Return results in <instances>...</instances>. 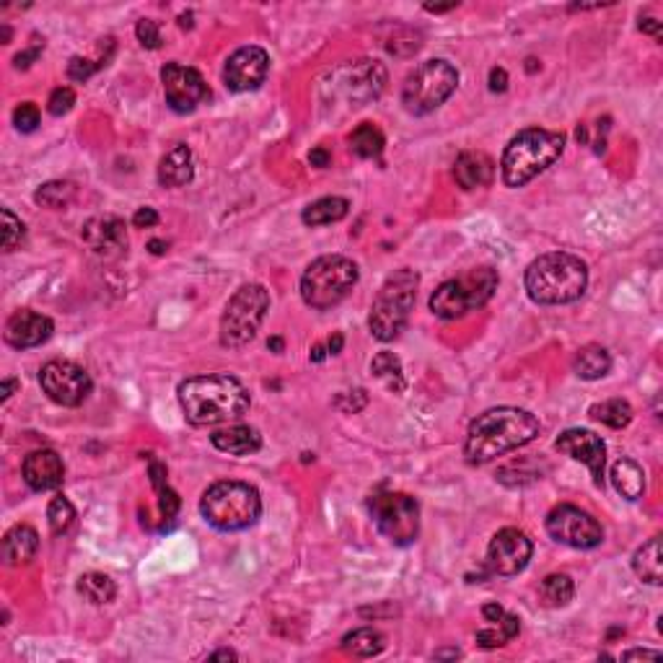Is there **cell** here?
I'll list each match as a JSON object with an SVG mask.
<instances>
[{
  "mask_svg": "<svg viewBox=\"0 0 663 663\" xmlns=\"http://www.w3.org/2000/svg\"><path fill=\"white\" fill-rule=\"evenodd\" d=\"M508 88V73L503 67H493L490 70V91L493 94H503Z\"/></svg>",
  "mask_w": 663,
  "mask_h": 663,
  "instance_id": "7dc6e473",
  "label": "cell"
},
{
  "mask_svg": "<svg viewBox=\"0 0 663 663\" xmlns=\"http://www.w3.org/2000/svg\"><path fill=\"white\" fill-rule=\"evenodd\" d=\"M417 288H420V275L410 267H402L383 280L368 316V327L376 340L392 342L404 332L417 301Z\"/></svg>",
  "mask_w": 663,
  "mask_h": 663,
  "instance_id": "8992f818",
  "label": "cell"
},
{
  "mask_svg": "<svg viewBox=\"0 0 663 663\" xmlns=\"http://www.w3.org/2000/svg\"><path fill=\"white\" fill-rule=\"evenodd\" d=\"M36 55H39V45H34L32 50H26V52H21V55H16L14 66H16V67H29V66H32V60H36Z\"/></svg>",
  "mask_w": 663,
  "mask_h": 663,
  "instance_id": "816d5d0a",
  "label": "cell"
},
{
  "mask_svg": "<svg viewBox=\"0 0 663 663\" xmlns=\"http://www.w3.org/2000/svg\"><path fill=\"white\" fill-rule=\"evenodd\" d=\"M386 648V638L373 627H361V630L348 632L342 638V650L355 656V658H373Z\"/></svg>",
  "mask_w": 663,
  "mask_h": 663,
  "instance_id": "f546056e",
  "label": "cell"
},
{
  "mask_svg": "<svg viewBox=\"0 0 663 663\" xmlns=\"http://www.w3.org/2000/svg\"><path fill=\"white\" fill-rule=\"evenodd\" d=\"M83 241L101 260H119L128 254L130 239L125 220L117 216H97L83 226Z\"/></svg>",
  "mask_w": 663,
  "mask_h": 663,
  "instance_id": "d6986e66",
  "label": "cell"
},
{
  "mask_svg": "<svg viewBox=\"0 0 663 663\" xmlns=\"http://www.w3.org/2000/svg\"><path fill=\"white\" fill-rule=\"evenodd\" d=\"M161 83H164L166 104L177 115H189L199 104L210 99V88L199 76V70L182 63H166L161 67Z\"/></svg>",
  "mask_w": 663,
  "mask_h": 663,
  "instance_id": "9a60e30c",
  "label": "cell"
},
{
  "mask_svg": "<svg viewBox=\"0 0 663 663\" xmlns=\"http://www.w3.org/2000/svg\"><path fill=\"white\" fill-rule=\"evenodd\" d=\"M521 632V619L514 617V614H503V619L490 625L487 630L477 632V646L484 648V650H493V648L505 646L508 640H514L515 635Z\"/></svg>",
  "mask_w": 663,
  "mask_h": 663,
  "instance_id": "d6a6232c",
  "label": "cell"
},
{
  "mask_svg": "<svg viewBox=\"0 0 663 663\" xmlns=\"http://www.w3.org/2000/svg\"><path fill=\"white\" fill-rule=\"evenodd\" d=\"M73 199H76V184L63 182V179L42 184V187L34 192V202L42 205V208H50V210H63V208H67Z\"/></svg>",
  "mask_w": 663,
  "mask_h": 663,
  "instance_id": "d590c367",
  "label": "cell"
},
{
  "mask_svg": "<svg viewBox=\"0 0 663 663\" xmlns=\"http://www.w3.org/2000/svg\"><path fill=\"white\" fill-rule=\"evenodd\" d=\"M371 373L376 376V379H382L392 392H404V373H402V361H399L394 352H389V350H383L379 352L373 361H371Z\"/></svg>",
  "mask_w": 663,
  "mask_h": 663,
  "instance_id": "8d00e7d4",
  "label": "cell"
},
{
  "mask_svg": "<svg viewBox=\"0 0 663 663\" xmlns=\"http://www.w3.org/2000/svg\"><path fill=\"white\" fill-rule=\"evenodd\" d=\"M179 404L192 425H220L229 420H239L251 407V394L244 383L231 373L213 376H192L179 383Z\"/></svg>",
  "mask_w": 663,
  "mask_h": 663,
  "instance_id": "7a4b0ae2",
  "label": "cell"
},
{
  "mask_svg": "<svg viewBox=\"0 0 663 663\" xmlns=\"http://www.w3.org/2000/svg\"><path fill=\"white\" fill-rule=\"evenodd\" d=\"M555 448L560 454H567L570 459L583 462L591 469V477L597 487H604V466H607V444L601 441V435L586 428H567L560 433V438L555 441Z\"/></svg>",
  "mask_w": 663,
  "mask_h": 663,
  "instance_id": "ac0fdd59",
  "label": "cell"
},
{
  "mask_svg": "<svg viewBox=\"0 0 663 663\" xmlns=\"http://www.w3.org/2000/svg\"><path fill=\"white\" fill-rule=\"evenodd\" d=\"M270 70V55L257 45L249 47H239L231 57L226 60L223 67V83L233 94H244V91H254L260 88L267 78Z\"/></svg>",
  "mask_w": 663,
  "mask_h": 663,
  "instance_id": "e0dca14e",
  "label": "cell"
},
{
  "mask_svg": "<svg viewBox=\"0 0 663 663\" xmlns=\"http://www.w3.org/2000/svg\"><path fill=\"white\" fill-rule=\"evenodd\" d=\"M632 570L635 576L650 583V586H658L663 580V565H661V536H653L648 539L643 547L635 552L632 557Z\"/></svg>",
  "mask_w": 663,
  "mask_h": 663,
  "instance_id": "83f0119b",
  "label": "cell"
},
{
  "mask_svg": "<svg viewBox=\"0 0 663 663\" xmlns=\"http://www.w3.org/2000/svg\"><path fill=\"white\" fill-rule=\"evenodd\" d=\"M565 150V135L542 130V128H526L503 150L500 174L505 187H524L542 171H547Z\"/></svg>",
  "mask_w": 663,
  "mask_h": 663,
  "instance_id": "277c9868",
  "label": "cell"
},
{
  "mask_svg": "<svg viewBox=\"0 0 663 663\" xmlns=\"http://www.w3.org/2000/svg\"><path fill=\"white\" fill-rule=\"evenodd\" d=\"M547 534L565 547L594 549L604 542V529L588 511H580L578 505H555L547 514Z\"/></svg>",
  "mask_w": 663,
  "mask_h": 663,
  "instance_id": "4fadbf2b",
  "label": "cell"
},
{
  "mask_svg": "<svg viewBox=\"0 0 663 663\" xmlns=\"http://www.w3.org/2000/svg\"><path fill=\"white\" fill-rule=\"evenodd\" d=\"M148 249H150V254H156V257H158V254H164L166 249H168V244L161 241V239H153V241L148 244Z\"/></svg>",
  "mask_w": 663,
  "mask_h": 663,
  "instance_id": "680465c9",
  "label": "cell"
},
{
  "mask_svg": "<svg viewBox=\"0 0 663 663\" xmlns=\"http://www.w3.org/2000/svg\"><path fill=\"white\" fill-rule=\"evenodd\" d=\"M73 518H76V508L66 495H55L50 500V508H47V521H50L52 534H66L73 526Z\"/></svg>",
  "mask_w": 663,
  "mask_h": 663,
  "instance_id": "74e56055",
  "label": "cell"
},
{
  "mask_svg": "<svg viewBox=\"0 0 663 663\" xmlns=\"http://www.w3.org/2000/svg\"><path fill=\"white\" fill-rule=\"evenodd\" d=\"M503 614H505V609L500 607V604H484L482 607V617H484V622H490V625H495V622H500L503 619Z\"/></svg>",
  "mask_w": 663,
  "mask_h": 663,
  "instance_id": "681fc988",
  "label": "cell"
},
{
  "mask_svg": "<svg viewBox=\"0 0 663 663\" xmlns=\"http://www.w3.org/2000/svg\"><path fill=\"white\" fill-rule=\"evenodd\" d=\"M78 594L88 598L91 604H112L117 598L115 580L104 573H86L78 578Z\"/></svg>",
  "mask_w": 663,
  "mask_h": 663,
  "instance_id": "836d02e7",
  "label": "cell"
},
{
  "mask_svg": "<svg viewBox=\"0 0 663 663\" xmlns=\"http://www.w3.org/2000/svg\"><path fill=\"white\" fill-rule=\"evenodd\" d=\"M24 239V223L11 208H3V251H14Z\"/></svg>",
  "mask_w": 663,
  "mask_h": 663,
  "instance_id": "ab89813d",
  "label": "cell"
},
{
  "mask_svg": "<svg viewBox=\"0 0 663 663\" xmlns=\"http://www.w3.org/2000/svg\"><path fill=\"white\" fill-rule=\"evenodd\" d=\"M365 404H368V394H365V389L342 392V394H337V399H334V407L345 414H358L361 410H363Z\"/></svg>",
  "mask_w": 663,
  "mask_h": 663,
  "instance_id": "7bdbcfd3",
  "label": "cell"
},
{
  "mask_svg": "<svg viewBox=\"0 0 663 663\" xmlns=\"http://www.w3.org/2000/svg\"><path fill=\"white\" fill-rule=\"evenodd\" d=\"M526 293L539 306H563L578 301L588 288V267L567 251H549L536 257L524 275Z\"/></svg>",
  "mask_w": 663,
  "mask_h": 663,
  "instance_id": "3957f363",
  "label": "cell"
},
{
  "mask_svg": "<svg viewBox=\"0 0 663 663\" xmlns=\"http://www.w3.org/2000/svg\"><path fill=\"white\" fill-rule=\"evenodd\" d=\"M539 594H542V601L547 607L557 609V607H565V604L573 601V597H576V583H573L570 576H565V573H552V576L542 580Z\"/></svg>",
  "mask_w": 663,
  "mask_h": 663,
  "instance_id": "e575fe53",
  "label": "cell"
},
{
  "mask_svg": "<svg viewBox=\"0 0 663 663\" xmlns=\"http://www.w3.org/2000/svg\"><path fill=\"white\" fill-rule=\"evenodd\" d=\"M531 539L524 531L514 529H500L490 539V547H487V570L493 576H503V578H511L518 576L521 570H526V565L531 560Z\"/></svg>",
  "mask_w": 663,
  "mask_h": 663,
  "instance_id": "2e32d148",
  "label": "cell"
},
{
  "mask_svg": "<svg viewBox=\"0 0 663 663\" xmlns=\"http://www.w3.org/2000/svg\"><path fill=\"white\" fill-rule=\"evenodd\" d=\"M73 104H76V91L70 86H57L47 99V109H50V115L63 117L73 109Z\"/></svg>",
  "mask_w": 663,
  "mask_h": 663,
  "instance_id": "b9f144b4",
  "label": "cell"
},
{
  "mask_svg": "<svg viewBox=\"0 0 663 663\" xmlns=\"http://www.w3.org/2000/svg\"><path fill=\"white\" fill-rule=\"evenodd\" d=\"M107 63H109V57H101V60H91V57H81V55L78 57H70V63H67V78L78 83L88 81Z\"/></svg>",
  "mask_w": 663,
  "mask_h": 663,
  "instance_id": "f35d334b",
  "label": "cell"
},
{
  "mask_svg": "<svg viewBox=\"0 0 663 663\" xmlns=\"http://www.w3.org/2000/svg\"><path fill=\"white\" fill-rule=\"evenodd\" d=\"M36 549H39V534L26 524H18L14 529L5 531V536H3V560H5V565L18 567V565L32 563Z\"/></svg>",
  "mask_w": 663,
  "mask_h": 663,
  "instance_id": "d4e9b609",
  "label": "cell"
},
{
  "mask_svg": "<svg viewBox=\"0 0 663 663\" xmlns=\"http://www.w3.org/2000/svg\"><path fill=\"white\" fill-rule=\"evenodd\" d=\"M350 150L358 158H379L383 150V133L373 122L358 125L352 130V135H350Z\"/></svg>",
  "mask_w": 663,
  "mask_h": 663,
  "instance_id": "1f68e13d",
  "label": "cell"
},
{
  "mask_svg": "<svg viewBox=\"0 0 663 663\" xmlns=\"http://www.w3.org/2000/svg\"><path fill=\"white\" fill-rule=\"evenodd\" d=\"M39 383H42V392L60 407H78L94 389L86 368L73 361H50L42 365Z\"/></svg>",
  "mask_w": 663,
  "mask_h": 663,
  "instance_id": "5bb4252c",
  "label": "cell"
},
{
  "mask_svg": "<svg viewBox=\"0 0 663 663\" xmlns=\"http://www.w3.org/2000/svg\"><path fill=\"white\" fill-rule=\"evenodd\" d=\"M21 474H24V482L32 487L34 493H47V490H55V487L63 484L66 466H63V459H60L57 451L39 448V451H32L24 459Z\"/></svg>",
  "mask_w": 663,
  "mask_h": 663,
  "instance_id": "44dd1931",
  "label": "cell"
},
{
  "mask_svg": "<svg viewBox=\"0 0 663 663\" xmlns=\"http://www.w3.org/2000/svg\"><path fill=\"white\" fill-rule=\"evenodd\" d=\"M459 70L446 60H425L414 67L402 86V104L414 117L435 112L456 91Z\"/></svg>",
  "mask_w": 663,
  "mask_h": 663,
  "instance_id": "9c48e42d",
  "label": "cell"
},
{
  "mask_svg": "<svg viewBox=\"0 0 663 663\" xmlns=\"http://www.w3.org/2000/svg\"><path fill=\"white\" fill-rule=\"evenodd\" d=\"M327 86L332 88V97H342L345 104L355 109L382 94L386 86V70L376 60H358L337 67Z\"/></svg>",
  "mask_w": 663,
  "mask_h": 663,
  "instance_id": "7c38bea8",
  "label": "cell"
},
{
  "mask_svg": "<svg viewBox=\"0 0 663 663\" xmlns=\"http://www.w3.org/2000/svg\"><path fill=\"white\" fill-rule=\"evenodd\" d=\"M16 389H18L16 379H5L3 386H0V399H3V402H5V399H11V394H14Z\"/></svg>",
  "mask_w": 663,
  "mask_h": 663,
  "instance_id": "11a10c76",
  "label": "cell"
},
{
  "mask_svg": "<svg viewBox=\"0 0 663 663\" xmlns=\"http://www.w3.org/2000/svg\"><path fill=\"white\" fill-rule=\"evenodd\" d=\"M495 177V164L487 153L480 150H466L454 164V179L462 189H477L493 182Z\"/></svg>",
  "mask_w": 663,
  "mask_h": 663,
  "instance_id": "7402d4cb",
  "label": "cell"
},
{
  "mask_svg": "<svg viewBox=\"0 0 663 663\" xmlns=\"http://www.w3.org/2000/svg\"><path fill=\"white\" fill-rule=\"evenodd\" d=\"M199 514L218 531H244L262 515V497L249 482H213L199 497Z\"/></svg>",
  "mask_w": 663,
  "mask_h": 663,
  "instance_id": "5b68a950",
  "label": "cell"
},
{
  "mask_svg": "<svg viewBox=\"0 0 663 663\" xmlns=\"http://www.w3.org/2000/svg\"><path fill=\"white\" fill-rule=\"evenodd\" d=\"M309 164L316 166V168H327V166L332 164L330 150L321 148V146H316V148H311V153H309Z\"/></svg>",
  "mask_w": 663,
  "mask_h": 663,
  "instance_id": "c3c4849f",
  "label": "cell"
},
{
  "mask_svg": "<svg viewBox=\"0 0 663 663\" xmlns=\"http://www.w3.org/2000/svg\"><path fill=\"white\" fill-rule=\"evenodd\" d=\"M179 26H182V29H192V14H184V16H179Z\"/></svg>",
  "mask_w": 663,
  "mask_h": 663,
  "instance_id": "94428289",
  "label": "cell"
},
{
  "mask_svg": "<svg viewBox=\"0 0 663 663\" xmlns=\"http://www.w3.org/2000/svg\"><path fill=\"white\" fill-rule=\"evenodd\" d=\"M153 490L158 493V508H161V515H164L166 521H174L177 514H179V505H182L179 495L168 487V482L158 484V487H153Z\"/></svg>",
  "mask_w": 663,
  "mask_h": 663,
  "instance_id": "ee69618b",
  "label": "cell"
},
{
  "mask_svg": "<svg viewBox=\"0 0 663 663\" xmlns=\"http://www.w3.org/2000/svg\"><path fill=\"white\" fill-rule=\"evenodd\" d=\"M368 511L389 542L399 547L413 545L420 534V503L407 493H373L368 497Z\"/></svg>",
  "mask_w": 663,
  "mask_h": 663,
  "instance_id": "8fae6325",
  "label": "cell"
},
{
  "mask_svg": "<svg viewBox=\"0 0 663 663\" xmlns=\"http://www.w3.org/2000/svg\"><path fill=\"white\" fill-rule=\"evenodd\" d=\"M588 414L601 423V425H607V428H614V431H622V428H627L632 423V407L627 399H607V402H598L594 404Z\"/></svg>",
  "mask_w": 663,
  "mask_h": 663,
  "instance_id": "4dcf8cb0",
  "label": "cell"
},
{
  "mask_svg": "<svg viewBox=\"0 0 663 663\" xmlns=\"http://www.w3.org/2000/svg\"><path fill=\"white\" fill-rule=\"evenodd\" d=\"M158 223V213L153 208H138L133 216L135 229H153Z\"/></svg>",
  "mask_w": 663,
  "mask_h": 663,
  "instance_id": "bcb514c9",
  "label": "cell"
},
{
  "mask_svg": "<svg viewBox=\"0 0 663 663\" xmlns=\"http://www.w3.org/2000/svg\"><path fill=\"white\" fill-rule=\"evenodd\" d=\"M350 213V202L345 198H321L306 205L303 213H301V220L306 226H330V223H337Z\"/></svg>",
  "mask_w": 663,
  "mask_h": 663,
  "instance_id": "f1b7e54d",
  "label": "cell"
},
{
  "mask_svg": "<svg viewBox=\"0 0 663 663\" xmlns=\"http://www.w3.org/2000/svg\"><path fill=\"white\" fill-rule=\"evenodd\" d=\"M497 272L493 267L469 270L462 278L441 282L431 296V311L438 319H462V316L480 311L487 301L495 296Z\"/></svg>",
  "mask_w": 663,
  "mask_h": 663,
  "instance_id": "ba28073f",
  "label": "cell"
},
{
  "mask_svg": "<svg viewBox=\"0 0 663 663\" xmlns=\"http://www.w3.org/2000/svg\"><path fill=\"white\" fill-rule=\"evenodd\" d=\"M435 658H459V650H444V653H435Z\"/></svg>",
  "mask_w": 663,
  "mask_h": 663,
  "instance_id": "6125c7cd",
  "label": "cell"
},
{
  "mask_svg": "<svg viewBox=\"0 0 663 663\" xmlns=\"http://www.w3.org/2000/svg\"><path fill=\"white\" fill-rule=\"evenodd\" d=\"M282 345H285L282 337H270V340H267V348L272 350V352H282Z\"/></svg>",
  "mask_w": 663,
  "mask_h": 663,
  "instance_id": "91938a15",
  "label": "cell"
},
{
  "mask_svg": "<svg viewBox=\"0 0 663 663\" xmlns=\"http://www.w3.org/2000/svg\"><path fill=\"white\" fill-rule=\"evenodd\" d=\"M358 285V265L342 254H324L301 275V299L316 311H327Z\"/></svg>",
  "mask_w": 663,
  "mask_h": 663,
  "instance_id": "52a82bcc",
  "label": "cell"
},
{
  "mask_svg": "<svg viewBox=\"0 0 663 663\" xmlns=\"http://www.w3.org/2000/svg\"><path fill=\"white\" fill-rule=\"evenodd\" d=\"M640 32L650 34V36H656V39H661V21H656V18H640Z\"/></svg>",
  "mask_w": 663,
  "mask_h": 663,
  "instance_id": "f907efd6",
  "label": "cell"
},
{
  "mask_svg": "<svg viewBox=\"0 0 663 663\" xmlns=\"http://www.w3.org/2000/svg\"><path fill=\"white\" fill-rule=\"evenodd\" d=\"M52 332H55V324H52L50 316L21 309V311H14L8 316L3 337L11 348L29 350L36 348V345H45L52 337Z\"/></svg>",
  "mask_w": 663,
  "mask_h": 663,
  "instance_id": "ffe728a7",
  "label": "cell"
},
{
  "mask_svg": "<svg viewBox=\"0 0 663 663\" xmlns=\"http://www.w3.org/2000/svg\"><path fill=\"white\" fill-rule=\"evenodd\" d=\"M267 311H270V293L265 285L260 282L241 285L226 303V311L220 316V345L233 350L249 345L262 327Z\"/></svg>",
  "mask_w": 663,
  "mask_h": 663,
  "instance_id": "30bf717a",
  "label": "cell"
},
{
  "mask_svg": "<svg viewBox=\"0 0 663 663\" xmlns=\"http://www.w3.org/2000/svg\"><path fill=\"white\" fill-rule=\"evenodd\" d=\"M539 435V420L529 410L495 407L472 420L464 441V456L469 464L482 466L495 462L515 448L526 446Z\"/></svg>",
  "mask_w": 663,
  "mask_h": 663,
  "instance_id": "6da1fadb",
  "label": "cell"
},
{
  "mask_svg": "<svg viewBox=\"0 0 663 663\" xmlns=\"http://www.w3.org/2000/svg\"><path fill=\"white\" fill-rule=\"evenodd\" d=\"M210 444L229 456H249L262 448V435L251 425H229L213 433Z\"/></svg>",
  "mask_w": 663,
  "mask_h": 663,
  "instance_id": "603a6c76",
  "label": "cell"
},
{
  "mask_svg": "<svg viewBox=\"0 0 663 663\" xmlns=\"http://www.w3.org/2000/svg\"><path fill=\"white\" fill-rule=\"evenodd\" d=\"M239 656L233 653V650H216L213 656H210V661H236Z\"/></svg>",
  "mask_w": 663,
  "mask_h": 663,
  "instance_id": "6f0895ef",
  "label": "cell"
},
{
  "mask_svg": "<svg viewBox=\"0 0 663 663\" xmlns=\"http://www.w3.org/2000/svg\"><path fill=\"white\" fill-rule=\"evenodd\" d=\"M39 109H36V104L32 101H24V104H18L16 109H14V125H16V130L21 133H34L36 128H39Z\"/></svg>",
  "mask_w": 663,
  "mask_h": 663,
  "instance_id": "60d3db41",
  "label": "cell"
},
{
  "mask_svg": "<svg viewBox=\"0 0 663 663\" xmlns=\"http://www.w3.org/2000/svg\"><path fill=\"white\" fill-rule=\"evenodd\" d=\"M609 477H612L614 490L625 497V500H638V497H643V493H646V472H643V466L638 464V462H632V459L614 462Z\"/></svg>",
  "mask_w": 663,
  "mask_h": 663,
  "instance_id": "484cf974",
  "label": "cell"
},
{
  "mask_svg": "<svg viewBox=\"0 0 663 663\" xmlns=\"http://www.w3.org/2000/svg\"><path fill=\"white\" fill-rule=\"evenodd\" d=\"M622 658L625 661H630V658H661V653L658 650H640V648H635V650H627V653H622Z\"/></svg>",
  "mask_w": 663,
  "mask_h": 663,
  "instance_id": "f5cc1de1",
  "label": "cell"
},
{
  "mask_svg": "<svg viewBox=\"0 0 663 663\" xmlns=\"http://www.w3.org/2000/svg\"><path fill=\"white\" fill-rule=\"evenodd\" d=\"M342 345H345V337H342L340 332H334L330 337V342H327V352H330V355H340V352H342Z\"/></svg>",
  "mask_w": 663,
  "mask_h": 663,
  "instance_id": "db71d44e",
  "label": "cell"
},
{
  "mask_svg": "<svg viewBox=\"0 0 663 663\" xmlns=\"http://www.w3.org/2000/svg\"><path fill=\"white\" fill-rule=\"evenodd\" d=\"M135 34H138V42H140L146 50H158V47H161V29H158L156 21H150V18L138 21Z\"/></svg>",
  "mask_w": 663,
  "mask_h": 663,
  "instance_id": "f6af8a7d",
  "label": "cell"
},
{
  "mask_svg": "<svg viewBox=\"0 0 663 663\" xmlns=\"http://www.w3.org/2000/svg\"><path fill=\"white\" fill-rule=\"evenodd\" d=\"M612 368V355L609 350L601 348V345H586L578 350L576 361H573V371L576 376L583 382H597L604 379Z\"/></svg>",
  "mask_w": 663,
  "mask_h": 663,
  "instance_id": "4316f807",
  "label": "cell"
},
{
  "mask_svg": "<svg viewBox=\"0 0 663 663\" xmlns=\"http://www.w3.org/2000/svg\"><path fill=\"white\" fill-rule=\"evenodd\" d=\"M195 177V158L189 146H174L158 164V182L164 187H184Z\"/></svg>",
  "mask_w": 663,
  "mask_h": 663,
  "instance_id": "cb8c5ba5",
  "label": "cell"
},
{
  "mask_svg": "<svg viewBox=\"0 0 663 663\" xmlns=\"http://www.w3.org/2000/svg\"><path fill=\"white\" fill-rule=\"evenodd\" d=\"M327 355H330V352H327V348H324V345H314V348H311V352H309L311 363H321V361H324Z\"/></svg>",
  "mask_w": 663,
  "mask_h": 663,
  "instance_id": "9f6ffc18",
  "label": "cell"
}]
</instances>
